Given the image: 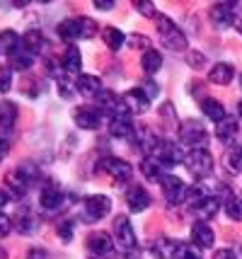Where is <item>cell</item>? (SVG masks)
Wrapping results in <instances>:
<instances>
[{"instance_id":"6da1fadb","label":"cell","mask_w":242,"mask_h":259,"mask_svg":"<svg viewBox=\"0 0 242 259\" xmlns=\"http://www.w3.org/2000/svg\"><path fill=\"white\" fill-rule=\"evenodd\" d=\"M179 143H184L191 150H206L208 146V131L204 124H199L194 119H189L179 126Z\"/></svg>"},{"instance_id":"7a4b0ae2","label":"cell","mask_w":242,"mask_h":259,"mask_svg":"<svg viewBox=\"0 0 242 259\" xmlns=\"http://www.w3.org/2000/svg\"><path fill=\"white\" fill-rule=\"evenodd\" d=\"M158 32H160V39L165 49L170 51H186V36L184 32L177 27V24L170 20V17H158Z\"/></svg>"},{"instance_id":"3957f363","label":"cell","mask_w":242,"mask_h":259,"mask_svg":"<svg viewBox=\"0 0 242 259\" xmlns=\"http://www.w3.org/2000/svg\"><path fill=\"white\" fill-rule=\"evenodd\" d=\"M184 167L189 169V175L196 180H204L213 172V158L208 150H189L184 158Z\"/></svg>"},{"instance_id":"277c9868","label":"cell","mask_w":242,"mask_h":259,"mask_svg":"<svg viewBox=\"0 0 242 259\" xmlns=\"http://www.w3.org/2000/svg\"><path fill=\"white\" fill-rule=\"evenodd\" d=\"M82 208H85V223H97L112 211V199L104 194H92L85 199Z\"/></svg>"},{"instance_id":"5b68a950","label":"cell","mask_w":242,"mask_h":259,"mask_svg":"<svg viewBox=\"0 0 242 259\" xmlns=\"http://www.w3.org/2000/svg\"><path fill=\"white\" fill-rule=\"evenodd\" d=\"M153 158L160 160L162 165H165V169L172 167V165H177V162H184V150H182V146L179 143H172V141H160L158 143V148L153 150Z\"/></svg>"},{"instance_id":"8992f818","label":"cell","mask_w":242,"mask_h":259,"mask_svg":"<svg viewBox=\"0 0 242 259\" xmlns=\"http://www.w3.org/2000/svg\"><path fill=\"white\" fill-rule=\"evenodd\" d=\"M87 249L92 252L97 259H109L116 252V240L107 233H92L87 237Z\"/></svg>"},{"instance_id":"52a82bcc","label":"cell","mask_w":242,"mask_h":259,"mask_svg":"<svg viewBox=\"0 0 242 259\" xmlns=\"http://www.w3.org/2000/svg\"><path fill=\"white\" fill-rule=\"evenodd\" d=\"M114 240L124 252H133L136 249V233H133L131 221H128L126 215H119L114 221Z\"/></svg>"},{"instance_id":"ba28073f","label":"cell","mask_w":242,"mask_h":259,"mask_svg":"<svg viewBox=\"0 0 242 259\" xmlns=\"http://www.w3.org/2000/svg\"><path fill=\"white\" fill-rule=\"evenodd\" d=\"M186 192H189V187L179 177L165 175V180H162V194H165V201L170 203V206H177V203L186 201Z\"/></svg>"},{"instance_id":"9c48e42d","label":"cell","mask_w":242,"mask_h":259,"mask_svg":"<svg viewBox=\"0 0 242 259\" xmlns=\"http://www.w3.org/2000/svg\"><path fill=\"white\" fill-rule=\"evenodd\" d=\"M97 169H100V172H107V175L114 177L116 182H128L131 180V175H133L131 165L121 158H102L100 162H97Z\"/></svg>"},{"instance_id":"30bf717a","label":"cell","mask_w":242,"mask_h":259,"mask_svg":"<svg viewBox=\"0 0 242 259\" xmlns=\"http://www.w3.org/2000/svg\"><path fill=\"white\" fill-rule=\"evenodd\" d=\"M235 8H237V3H216L213 8H211V22L216 29H228L232 22H237L235 20Z\"/></svg>"},{"instance_id":"8fae6325","label":"cell","mask_w":242,"mask_h":259,"mask_svg":"<svg viewBox=\"0 0 242 259\" xmlns=\"http://www.w3.org/2000/svg\"><path fill=\"white\" fill-rule=\"evenodd\" d=\"M182 242H177L172 237H158L153 245H150V254L155 259H177L182 252Z\"/></svg>"},{"instance_id":"7c38bea8","label":"cell","mask_w":242,"mask_h":259,"mask_svg":"<svg viewBox=\"0 0 242 259\" xmlns=\"http://www.w3.org/2000/svg\"><path fill=\"white\" fill-rule=\"evenodd\" d=\"M109 136L119 138V141H133L136 136V126L131 124L128 114H116L109 119Z\"/></svg>"},{"instance_id":"4fadbf2b","label":"cell","mask_w":242,"mask_h":259,"mask_svg":"<svg viewBox=\"0 0 242 259\" xmlns=\"http://www.w3.org/2000/svg\"><path fill=\"white\" fill-rule=\"evenodd\" d=\"M213 242H216V235H213L211 226H208L206 221H196L194 226H191V245L196 249H211Z\"/></svg>"},{"instance_id":"5bb4252c","label":"cell","mask_w":242,"mask_h":259,"mask_svg":"<svg viewBox=\"0 0 242 259\" xmlns=\"http://www.w3.org/2000/svg\"><path fill=\"white\" fill-rule=\"evenodd\" d=\"M121 100H124V104H126L128 114H146L150 109V97L140 90V88H136V90H128Z\"/></svg>"},{"instance_id":"9a60e30c","label":"cell","mask_w":242,"mask_h":259,"mask_svg":"<svg viewBox=\"0 0 242 259\" xmlns=\"http://www.w3.org/2000/svg\"><path fill=\"white\" fill-rule=\"evenodd\" d=\"M39 201H41V208H44V211H56V208H61V206H63L66 196H63V192L58 189V184L49 182V184H44V189H41Z\"/></svg>"},{"instance_id":"2e32d148","label":"cell","mask_w":242,"mask_h":259,"mask_svg":"<svg viewBox=\"0 0 242 259\" xmlns=\"http://www.w3.org/2000/svg\"><path fill=\"white\" fill-rule=\"evenodd\" d=\"M58 36L66 41L68 46H73L78 39H82V20L80 17H70V20H63L58 24Z\"/></svg>"},{"instance_id":"e0dca14e","label":"cell","mask_w":242,"mask_h":259,"mask_svg":"<svg viewBox=\"0 0 242 259\" xmlns=\"http://www.w3.org/2000/svg\"><path fill=\"white\" fill-rule=\"evenodd\" d=\"M73 121H75L78 128H82V131H94V128H100V124H102V116H100L97 109H87V107H82V109H75Z\"/></svg>"},{"instance_id":"ac0fdd59","label":"cell","mask_w":242,"mask_h":259,"mask_svg":"<svg viewBox=\"0 0 242 259\" xmlns=\"http://www.w3.org/2000/svg\"><path fill=\"white\" fill-rule=\"evenodd\" d=\"M12 226L17 233H22V235H29V233H34L36 228H39V221H36V215L32 211H27V208H20L17 213L12 215Z\"/></svg>"},{"instance_id":"d6986e66","label":"cell","mask_w":242,"mask_h":259,"mask_svg":"<svg viewBox=\"0 0 242 259\" xmlns=\"http://www.w3.org/2000/svg\"><path fill=\"white\" fill-rule=\"evenodd\" d=\"M126 201H128V208L133 211V213H140V211H146L150 206V194L146 192V187H131L126 194Z\"/></svg>"},{"instance_id":"ffe728a7","label":"cell","mask_w":242,"mask_h":259,"mask_svg":"<svg viewBox=\"0 0 242 259\" xmlns=\"http://www.w3.org/2000/svg\"><path fill=\"white\" fill-rule=\"evenodd\" d=\"M8 58H10V68H15V70H27V68L34 66V54L24 46V41L17 46Z\"/></svg>"},{"instance_id":"44dd1931","label":"cell","mask_w":242,"mask_h":259,"mask_svg":"<svg viewBox=\"0 0 242 259\" xmlns=\"http://www.w3.org/2000/svg\"><path fill=\"white\" fill-rule=\"evenodd\" d=\"M15 175H17V180L22 182L27 189H32L36 182L41 180V172H39V167H36V162H29V160H24L22 165L15 169Z\"/></svg>"},{"instance_id":"7402d4cb","label":"cell","mask_w":242,"mask_h":259,"mask_svg":"<svg viewBox=\"0 0 242 259\" xmlns=\"http://www.w3.org/2000/svg\"><path fill=\"white\" fill-rule=\"evenodd\" d=\"M75 88L80 95L85 97H97L100 92H102V80L97 78V75H78V82H75Z\"/></svg>"},{"instance_id":"603a6c76","label":"cell","mask_w":242,"mask_h":259,"mask_svg":"<svg viewBox=\"0 0 242 259\" xmlns=\"http://www.w3.org/2000/svg\"><path fill=\"white\" fill-rule=\"evenodd\" d=\"M191 211H194L201 221H208V218H213V215L220 211V199L218 196H206L204 201H199L196 206H191Z\"/></svg>"},{"instance_id":"cb8c5ba5","label":"cell","mask_w":242,"mask_h":259,"mask_svg":"<svg viewBox=\"0 0 242 259\" xmlns=\"http://www.w3.org/2000/svg\"><path fill=\"white\" fill-rule=\"evenodd\" d=\"M140 172L146 175V180L150 182H162L165 180V165H162L160 160H155L153 155H146V160L140 162Z\"/></svg>"},{"instance_id":"d4e9b609","label":"cell","mask_w":242,"mask_h":259,"mask_svg":"<svg viewBox=\"0 0 242 259\" xmlns=\"http://www.w3.org/2000/svg\"><path fill=\"white\" fill-rule=\"evenodd\" d=\"M24 46H27V49H29V51H32V54H46V49L51 44H49L46 39H44V34L39 32V29H32V32H27L24 34Z\"/></svg>"},{"instance_id":"484cf974","label":"cell","mask_w":242,"mask_h":259,"mask_svg":"<svg viewBox=\"0 0 242 259\" xmlns=\"http://www.w3.org/2000/svg\"><path fill=\"white\" fill-rule=\"evenodd\" d=\"M232 78H235V70H232L230 63H216L211 68V73H208V80L213 85H228Z\"/></svg>"},{"instance_id":"4316f807","label":"cell","mask_w":242,"mask_h":259,"mask_svg":"<svg viewBox=\"0 0 242 259\" xmlns=\"http://www.w3.org/2000/svg\"><path fill=\"white\" fill-rule=\"evenodd\" d=\"M201 112L206 114L211 121H216V124H220L228 114H225V107L220 104L218 100H213V97H206V100H201Z\"/></svg>"},{"instance_id":"83f0119b","label":"cell","mask_w":242,"mask_h":259,"mask_svg":"<svg viewBox=\"0 0 242 259\" xmlns=\"http://www.w3.org/2000/svg\"><path fill=\"white\" fill-rule=\"evenodd\" d=\"M216 136H218L223 143L230 146L232 141H235V136H237V121L232 116H225L220 124H216Z\"/></svg>"},{"instance_id":"f1b7e54d","label":"cell","mask_w":242,"mask_h":259,"mask_svg":"<svg viewBox=\"0 0 242 259\" xmlns=\"http://www.w3.org/2000/svg\"><path fill=\"white\" fill-rule=\"evenodd\" d=\"M160 66H162V56L160 51H155V49H148L143 54V58H140V68H143L146 75H155L160 70Z\"/></svg>"},{"instance_id":"f546056e","label":"cell","mask_w":242,"mask_h":259,"mask_svg":"<svg viewBox=\"0 0 242 259\" xmlns=\"http://www.w3.org/2000/svg\"><path fill=\"white\" fill-rule=\"evenodd\" d=\"M82 56L78 51V46H68L63 54V73H80Z\"/></svg>"},{"instance_id":"4dcf8cb0","label":"cell","mask_w":242,"mask_h":259,"mask_svg":"<svg viewBox=\"0 0 242 259\" xmlns=\"http://www.w3.org/2000/svg\"><path fill=\"white\" fill-rule=\"evenodd\" d=\"M102 39H104V44L109 46V51H119L121 46L126 44V36H124V32H121V29H116V27H104Z\"/></svg>"},{"instance_id":"1f68e13d","label":"cell","mask_w":242,"mask_h":259,"mask_svg":"<svg viewBox=\"0 0 242 259\" xmlns=\"http://www.w3.org/2000/svg\"><path fill=\"white\" fill-rule=\"evenodd\" d=\"M22 44V39L17 36V32H12V29H5V32H0V54H5V56H10L12 51L17 49V46Z\"/></svg>"},{"instance_id":"d6a6232c","label":"cell","mask_w":242,"mask_h":259,"mask_svg":"<svg viewBox=\"0 0 242 259\" xmlns=\"http://www.w3.org/2000/svg\"><path fill=\"white\" fill-rule=\"evenodd\" d=\"M225 167L230 172H242V146H230L225 153Z\"/></svg>"},{"instance_id":"836d02e7","label":"cell","mask_w":242,"mask_h":259,"mask_svg":"<svg viewBox=\"0 0 242 259\" xmlns=\"http://www.w3.org/2000/svg\"><path fill=\"white\" fill-rule=\"evenodd\" d=\"M225 213L230 215L232 221H242V196L225 199Z\"/></svg>"},{"instance_id":"e575fe53","label":"cell","mask_w":242,"mask_h":259,"mask_svg":"<svg viewBox=\"0 0 242 259\" xmlns=\"http://www.w3.org/2000/svg\"><path fill=\"white\" fill-rule=\"evenodd\" d=\"M73 228H75V223H73L70 218H63V221L58 223V237H61L63 242H70V237H73Z\"/></svg>"},{"instance_id":"d590c367","label":"cell","mask_w":242,"mask_h":259,"mask_svg":"<svg viewBox=\"0 0 242 259\" xmlns=\"http://www.w3.org/2000/svg\"><path fill=\"white\" fill-rule=\"evenodd\" d=\"M12 88V68L0 66V92H8Z\"/></svg>"},{"instance_id":"8d00e7d4","label":"cell","mask_w":242,"mask_h":259,"mask_svg":"<svg viewBox=\"0 0 242 259\" xmlns=\"http://www.w3.org/2000/svg\"><path fill=\"white\" fill-rule=\"evenodd\" d=\"M133 5H136V10H138L140 15H146V17H155V3H150V0H136Z\"/></svg>"},{"instance_id":"74e56055","label":"cell","mask_w":242,"mask_h":259,"mask_svg":"<svg viewBox=\"0 0 242 259\" xmlns=\"http://www.w3.org/2000/svg\"><path fill=\"white\" fill-rule=\"evenodd\" d=\"M82 20V39H92L97 34V22L90 20V17H80Z\"/></svg>"},{"instance_id":"f35d334b","label":"cell","mask_w":242,"mask_h":259,"mask_svg":"<svg viewBox=\"0 0 242 259\" xmlns=\"http://www.w3.org/2000/svg\"><path fill=\"white\" fill-rule=\"evenodd\" d=\"M12 218L10 215H5L3 211H0V237H5V235H10V230H12Z\"/></svg>"},{"instance_id":"ab89813d","label":"cell","mask_w":242,"mask_h":259,"mask_svg":"<svg viewBox=\"0 0 242 259\" xmlns=\"http://www.w3.org/2000/svg\"><path fill=\"white\" fill-rule=\"evenodd\" d=\"M126 41H128V44H136V49H146V46L150 44V41H148V36H140V34L126 36ZM146 51H148V49H146Z\"/></svg>"},{"instance_id":"60d3db41","label":"cell","mask_w":242,"mask_h":259,"mask_svg":"<svg viewBox=\"0 0 242 259\" xmlns=\"http://www.w3.org/2000/svg\"><path fill=\"white\" fill-rule=\"evenodd\" d=\"M140 90H143V92H146V95L150 97V100H153V97H158V92H160V88H158V82H153V80H146Z\"/></svg>"},{"instance_id":"b9f144b4","label":"cell","mask_w":242,"mask_h":259,"mask_svg":"<svg viewBox=\"0 0 242 259\" xmlns=\"http://www.w3.org/2000/svg\"><path fill=\"white\" fill-rule=\"evenodd\" d=\"M27 259H49V252L44 247H34V249H29Z\"/></svg>"},{"instance_id":"7bdbcfd3","label":"cell","mask_w":242,"mask_h":259,"mask_svg":"<svg viewBox=\"0 0 242 259\" xmlns=\"http://www.w3.org/2000/svg\"><path fill=\"white\" fill-rule=\"evenodd\" d=\"M189 63H191V68H204L206 58L201 56V54H189Z\"/></svg>"},{"instance_id":"ee69618b","label":"cell","mask_w":242,"mask_h":259,"mask_svg":"<svg viewBox=\"0 0 242 259\" xmlns=\"http://www.w3.org/2000/svg\"><path fill=\"white\" fill-rule=\"evenodd\" d=\"M114 0H94V8L97 10H114Z\"/></svg>"},{"instance_id":"f6af8a7d","label":"cell","mask_w":242,"mask_h":259,"mask_svg":"<svg viewBox=\"0 0 242 259\" xmlns=\"http://www.w3.org/2000/svg\"><path fill=\"white\" fill-rule=\"evenodd\" d=\"M213 259H235V252H232V249H218V252L213 254Z\"/></svg>"},{"instance_id":"bcb514c9","label":"cell","mask_w":242,"mask_h":259,"mask_svg":"<svg viewBox=\"0 0 242 259\" xmlns=\"http://www.w3.org/2000/svg\"><path fill=\"white\" fill-rule=\"evenodd\" d=\"M8 201H10V194H8V192H0V211H3V206H5Z\"/></svg>"},{"instance_id":"7dc6e473","label":"cell","mask_w":242,"mask_h":259,"mask_svg":"<svg viewBox=\"0 0 242 259\" xmlns=\"http://www.w3.org/2000/svg\"><path fill=\"white\" fill-rule=\"evenodd\" d=\"M235 24H237V32L242 34V20H237V22H235Z\"/></svg>"},{"instance_id":"c3c4849f","label":"cell","mask_w":242,"mask_h":259,"mask_svg":"<svg viewBox=\"0 0 242 259\" xmlns=\"http://www.w3.org/2000/svg\"><path fill=\"white\" fill-rule=\"evenodd\" d=\"M237 109H240V116H242V100H240V107H237Z\"/></svg>"},{"instance_id":"681fc988","label":"cell","mask_w":242,"mask_h":259,"mask_svg":"<svg viewBox=\"0 0 242 259\" xmlns=\"http://www.w3.org/2000/svg\"><path fill=\"white\" fill-rule=\"evenodd\" d=\"M240 82H242V75H240Z\"/></svg>"},{"instance_id":"f907efd6","label":"cell","mask_w":242,"mask_h":259,"mask_svg":"<svg viewBox=\"0 0 242 259\" xmlns=\"http://www.w3.org/2000/svg\"><path fill=\"white\" fill-rule=\"evenodd\" d=\"M0 257H3V252H0Z\"/></svg>"}]
</instances>
